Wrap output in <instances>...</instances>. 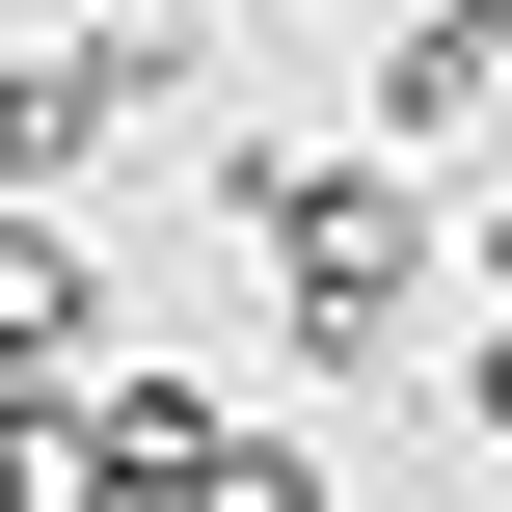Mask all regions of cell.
<instances>
[{
    "label": "cell",
    "instance_id": "1",
    "mask_svg": "<svg viewBox=\"0 0 512 512\" xmlns=\"http://www.w3.org/2000/svg\"><path fill=\"white\" fill-rule=\"evenodd\" d=\"M216 216H243L297 378H378V351L459 324V216H432V162H378V135H216Z\"/></svg>",
    "mask_w": 512,
    "mask_h": 512
},
{
    "label": "cell",
    "instance_id": "2",
    "mask_svg": "<svg viewBox=\"0 0 512 512\" xmlns=\"http://www.w3.org/2000/svg\"><path fill=\"white\" fill-rule=\"evenodd\" d=\"M216 54H243V0H135V27H27L0 54V216H54V189H108L162 108H216Z\"/></svg>",
    "mask_w": 512,
    "mask_h": 512
},
{
    "label": "cell",
    "instance_id": "3",
    "mask_svg": "<svg viewBox=\"0 0 512 512\" xmlns=\"http://www.w3.org/2000/svg\"><path fill=\"white\" fill-rule=\"evenodd\" d=\"M243 432H270V405H216L189 351H108V378H81V459H108V512H189Z\"/></svg>",
    "mask_w": 512,
    "mask_h": 512
},
{
    "label": "cell",
    "instance_id": "4",
    "mask_svg": "<svg viewBox=\"0 0 512 512\" xmlns=\"http://www.w3.org/2000/svg\"><path fill=\"white\" fill-rule=\"evenodd\" d=\"M81 378H108V243L0 216V405H81Z\"/></svg>",
    "mask_w": 512,
    "mask_h": 512
},
{
    "label": "cell",
    "instance_id": "5",
    "mask_svg": "<svg viewBox=\"0 0 512 512\" xmlns=\"http://www.w3.org/2000/svg\"><path fill=\"white\" fill-rule=\"evenodd\" d=\"M351 108H378V162H432V135H486V108H512V0H405Z\"/></svg>",
    "mask_w": 512,
    "mask_h": 512
},
{
    "label": "cell",
    "instance_id": "6",
    "mask_svg": "<svg viewBox=\"0 0 512 512\" xmlns=\"http://www.w3.org/2000/svg\"><path fill=\"white\" fill-rule=\"evenodd\" d=\"M189 512H351V486H324L297 432H243V459H216V486H189Z\"/></svg>",
    "mask_w": 512,
    "mask_h": 512
},
{
    "label": "cell",
    "instance_id": "7",
    "mask_svg": "<svg viewBox=\"0 0 512 512\" xmlns=\"http://www.w3.org/2000/svg\"><path fill=\"white\" fill-rule=\"evenodd\" d=\"M459 405H486V459H512V324H459Z\"/></svg>",
    "mask_w": 512,
    "mask_h": 512
},
{
    "label": "cell",
    "instance_id": "8",
    "mask_svg": "<svg viewBox=\"0 0 512 512\" xmlns=\"http://www.w3.org/2000/svg\"><path fill=\"white\" fill-rule=\"evenodd\" d=\"M459 297H486V324H512V216H459Z\"/></svg>",
    "mask_w": 512,
    "mask_h": 512
},
{
    "label": "cell",
    "instance_id": "9",
    "mask_svg": "<svg viewBox=\"0 0 512 512\" xmlns=\"http://www.w3.org/2000/svg\"><path fill=\"white\" fill-rule=\"evenodd\" d=\"M27 27H135V0H0V54H27Z\"/></svg>",
    "mask_w": 512,
    "mask_h": 512
}]
</instances>
